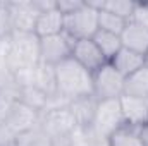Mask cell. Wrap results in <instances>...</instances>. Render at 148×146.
<instances>
[{"mask_svg":"<svg viewBox=\"0 0 148 146\" xmlns=\"http://www.w3.org/2000/svg\"><path fill=\"white\" fill-rule=\"evenodd\" d=\"M98 31V10L84 2L81 9L64 16V33L73 40H91Z\"/></svg>","mask_w":148,"mask_h":146,"instance_id":"cell-3","label":"cell"},{"mask_svg":"<svg viewBox=\"0 0 148 146\" xmlns=\"http://www.w3.org/2000/svg\"><path fill=\"white\" fill-rule=\"evenodd\" d=\"M131 21L141 24L145 29H148V2H134V10Z\"/></svg>","mask_w":148,"mask_h":146,"instance_id":"cell-24","label":"cell"},{"mask_svg":"<svg viewBox=\"0 0 148 146\" xmlns=\"http://www.w3.org/2000/svg\"><path fill=\"white\" fill-rule=\"evenodd\" d=\"M114 69L119 74H122L124 77H127L129 74L136 72L138 69L145 67V55H140L136 52H131L127 48H121L115 57L110 60Z\"/></svg>","mask_w":148,"mask_h":146,"instance_id":"cell-15","label":"cell"},{"mask_svg":"<svg viewBox=\"0 0 148 146\" xmlns=\"http://www.w3.org/2000/svg\"><path fill=\"white\" fill-rule=\"evenodd\" d=\"M83 5H84V2H79V0H59V2H57V9H59L64 16L76 12V10L81 9Z\"/></svg>","mask_w":148,"mask_h":146,"instance_id":"cell-25","label":"cell"},{"mask_svg":"<svg viewBox=\"0 0 148 146\" xmlns=\"http://www.w3.org/2000/svg\"><path fill=\"white\" fill-rule=\"evenodd\" d=\"M141 134H143V139H145V143H147V146H148V126L141 129Z\"/></svg>","mask_w":148,"mask_h":146,"instance_id":"cell-26","label":"cell"},{"mask_svg":"<svg viewBox=\"0 0 148 146\" xmlns=\"http://www.w3.org/2000/svg\"><path fill=\"white\" fill-rule=\"evenodd\" d=\"M74 43L76 40H73L64 31L55 36L40 38V62L55 67L57 64L71 57Z\"/></svg>","mask_w":148,"mask_h":146,"instance_id":"cell-7","label":"cell"},{"mask_svg":"<svg viewBox=\"0 0 148 146\" xmlns=\"http://www.w3.org/2000/svg\"><path fill=\"white\" fill-rule=\"evenodd\" d=\"M55 77L57 91L67 102L93 95V74L86 71L73 57L55 65Z\"/></svg>","mask_w":148,"mask_h":146,"instance_id":"cell-2","label":"cell"},{"mask_svg":"<svg viewBox=\"0 0 148 146\" xmlns=\"http://www.w3.org/2000/svg\"><path fill=\"white\" fill-rule=\"evenodd\" d=\"M145 65H147V67H148V53H147V55H145Z\"/></svg>","mask_w":148,"mask_h":146,"instance_id":"cell-27","label":"cell"},{"mask_svg":"<svg viewBox=\"0 0 148 146\" xmlns=\"http://www.w3.org/2000/svg\"><path fill=\"white\" fill-rule=\"evenodd\" d=\"M12 19L7 2H0V40H5L12 35Z\"/></svg>","mask_w":148,"mask_h":146,"instance_id":"cell-23","label":"cell"},{"mask_svg":"<svg viewBox=\"0 0 148 146\" xmlns=\"http://www.w3.org/2000/svg\"><path fill=\"white\" fill-rule=\"evenodd\" d=\"M124 93V76L119 74L110 62L103 64L93 74V96L102 100H117Z\"/></svg>","mask_w":148,"mask_h":146,"instance_id":"cell-5","label":"cell"},{"mask_svg":"<svg viewBox=\"0 0 148 146\" xmlns=\"http://www.w3.org/2000/svg\"><path fill=\"white\" fill-rule=\"evenodd\" d=\"M64 31V14L59 9H52L48 12L40 14L35 26V35L38 38L55 36Z\"/></svg>","mask_w":148,"mask_h":146,"instance_id":"cell-14","label":"cell"},{"mask_svg":"<svg viewBox=\"0 0 148 146\" xmlns=\"http://www.w3.org/2000/svg\"><path fill=\"white\" fill-rule=\"evenodd\" d=\"M3 41L5 52L2 55V64L7 71L16 74L40 64V38L35 33L12 31Z\"/></svg>","mask_w":148,"mask_h":146,"instance_id":"cell-1","label":"cell"},{"mask_svg":"<svg viewBox=\"0 0 148 146\" xmlns=\"http://www.w3.org/2000/svg\"><path fill=\"white\" fill-rule=\"evenodd\" d=\"M147 103H148V98H147Z\"/></svg>","mask_w":148,"mask_h":146,"instance_id":"cell-28","label":"cell"},{"mask_svg":"<svg viewBox=\"0 0 148 146\" xmlns=\"http://www.w3.org/2000/svg\"><path fill=\"white\" fill-rule=\"evenodd\" d=\"M121 43L122 48H127L131 52H136L140 55L148 53V29L134 21H127L124 31L121 33Z\"/></svg>","mask_w":148,"mask_h":146,"instance_id":"cell-12","label":"cell"},{"mask_svg":"<svg viewBox=\"0 0 148 146\" xmlns=\"http://www.w3.org/2000/svg\"><path fill=\"white\" fill-rule=\"evenodd\" d=\"M124 117H122V110H121V102L117 100H102L97 105V112H95V119H93V131L109 141L112 134L122 127Z\"/></svg>","mask_w":148,"mask_h":146,"instance_id":"cell-4","label":"cell"},{"mask_svg":"<svg viewBox=\"0 0 148 146\" xmlns=\"http://www.w3.org/2000/svg\"><path fill=\"white\" fill-rule=\"evenodd\" d=\"M97 105H98V100H97L93 95H90V96H81V98H76L73 102H69V110H71V113H73L77 127L88 129V127L93 126Z\"/></svg>","mask_w":148,"mask_h":146,"instance_id":"cell-13","label":"cell"},{"mask_svg":"<svg viewBox=\"0 0 148 146\" xmlns=\"http://www.w3.org/2000/svg\"><path fill=\"white\" fill-rule=\"evenodd\" d=\"M38 126L50 139H55L60 136H69L77 127L73 113L69 110V105L40 113V124Z\"/></svg>","mask_w":148,"mask_h":146,"instance_id":"cell-6","label":"cell"},{"mask_svg":"<svg viewBox=\"0 0 148 146\" xmlns=\"http://www.w3.org/2000/svg\"><path fill=\"white\" fill-rule=\"evenodd\" d=\"M109 146H147V143L143 139L141 129L124 124L109 138Z\"/></svg>","mask_w":148,"mask_h":146,"instance_id":"cell-18","label":"cell"},{"mask_svg":"<svg viewBox=\"0 0 148 146\" xmlns=\"http://www.w3.org/2000/svg\"><path fill=\"white\" fill-rule=\"evenodd\" d=\"M86 3L97 10H107L110 14H115L124 21H131L134 10V2L129 0H105V2H86Z\"/></svg>","mask_w":148,"mask_h":146,"instance_id":"cell-19","label":"cell"},{"mask_svg":"<svg viewBox=\"0 0 148 146\" xmlns=\"http://www.w3.org/2000/svg\"><path fill=\"white\" fill-rule=\"evenodd\" d=\"M33 86L41 89L47 96L53 98L59 95L57 91V77H55V67L48 64H38L35 67V77H33Z\"/></svg>","mask_w":148,"mask_h":146,"instance_id":"cell-16","label":"cell"},{"mask_svg":"<svg viewBox=\"0 0 148 146\" xmlns=\"http://www.w3.org/2000/svg\"><path fill=\"white\" fill-rule=\"evenodd\" d=\"M91 40L95 41V45L98 46V50L102 52V55L105 57L107 62H110L112 59L115 57V53L122 48L121 38L117 36V35H112V33L102 31V29H98Z\"/></svg>","mask_w":148,"mask_h":146,"instance_id":"cell-20","label":"cell"},{"mask_svg":"<svg viewBox=\"0 0 148 146\" xmlns=\"http://www.w3.org/2000/svg\"><path fill=\"white\" fill-rule=\"evenodd\" d=\"M124 122L127 126L143 129L148 126V103L145 98H134L122 95L119 98Z\"/></svg>","mask_w":148,"mask_h":146,"instance_id":"cell-11","label":"cell"},{"mask_svg":"<svg viewBox=\"0 0 148 146\" xmlns=\"http://www.w3.org/2000/svg\"><path fill=\"white\" fill-rule=\"evenodd\" d=\"M16 136L29 131V129H35L38 124H40V113L36 110H33L31 107L21 103V102H16L9 113L5 115V119L2 120Z\"/></svg>","mask_w":148,"mask_h":146,"instance_id":"cell-8","label":"cell"},{"mask_svg":"<svg viewBox=\"0 0 148 146\" xmlns=\"http://www.w3.org/2000/svg\"><path fill=\"white\" fill-rule=\"evenodd\" d=\"M126 23L127 21H124L122 17H119L115 14H110L107 10H98V29H102V31L121 36V33L126 28Z\"/></svg>","mask_w":148,"mask_h":146,"instance_id":"cell-22","label":"cell"},{"mask_svg":"<svg viewBox=\"0 0 148 146\" xmlns=\"http://www.w3.org/2000/svg\"><path fill=\"white\" fill-rule=\"evenodd\" d=\"M48 100H50V96H47L36 86H23L21 91H19V100L17 102L31 107L33 110H36L38 113H43L48 107Z\"/></svg>","mask_w":148,"mask_h":146,"instance_id":"cell-21","label":"cell"},{"mask_svg":"<svg viewBox=\"0 0 148 146\" xmlns=\"http://www.w3.org/2000/svg\"><path fill=\"white\" fill-rule=\"evenodd\" d=\"M126 96L134 98H148V67H141L136 72L124 77V93Z\"/></svg>","mask_w":148,"mask_h":146,"instance_id":"cell-17","label":"cell"},{"mask_svg":"<svg viewBox=\"0 0 148 146\" xmlns=\"http://www.w3.org/2000/svg\"><path fill=\"white\" fill-rule=\"evenodd\" d=\"M71 57L91 74H95L103 64H107L105 57L102 55V52L98 50L93 40H76Z\"/></svg>","mask_w":148,"mask_h":146,"instance_id":"cell-9","label":"cell"},{"mask_svg":"<svg viewBox=\"0 0 148 146\" xmlns=\"http://www.w3.org/2000/svg\"><path fill=\"white\" fill-rule=\"evenodd\" d=\"M12 19V29L14 31H24V33H35L38 14L33 7L31 0H21V2H7Z\"/></svg>","mask_w":148,"mask_h":146,"instance_id":"cell-10","label":"cell"}]
</instances>
